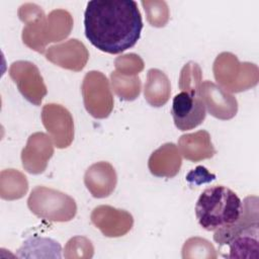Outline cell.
Segmentation results:
<instances>
[{
    "label": "cell",
    "instance_id": "obj_21",
    "mask_svg": "<svg viewBox=\"0 0 259 259\" xmlns=\"http://www.w3.org/2000/svg\"><path fill=\"white\" fill-rule=\"evenodd\" d=\"M257 234L239 235L232 238L225 246L228 247V253L224 255L227 258H253L259 256V240Z\"/></svg>",
    "mask_w": 259,
    "mask_h": 259
},
{
    "label": "cell",
    "instance_id": "obj_13",
    "mask_svg": "<svg viewBox=\"0 0 259 259\" xmlns=\"http://www.w3.org/2000/svg\"><path fill=\"white\" fill-rule=\"evenodd\" d=\"M45 56L54 65L66 70L80 72L88 62L89 52L81 40L71 38L49 47Z\"/></svg>",
    "mask_w": 259,
    "mask_h": 259
},
{
    "label": "cell",
    "instance_id": "obj_9",
    "mask_svg": "<svg viewBox=\"0 0 259 259\" xmlns=\"http://www.w3.org/2000/svg\"><path fill=\"white\" fill-rule=\"evenodd\" d=\"M259 207L258 197L255 195L244 198L241 206V212L238 220L226 227L214 231L213 240L222 248L232 238L241 234L259 233Z\"/></svg>",
    "mask_w": 259,
    "mask_h": 259
},
{
    "label": "cell",
    "instance_id": "obj_14",
    "mask_svg": "<svg viewBox=\"0 0 259 259\" xmlns=\"http://www.w3.org/2000/svg\"><path fill=\"white\" fill-rule=\"evenodd\" d=\"M199 95L207 112L218 119H231L238 112L236 97L211 81L201 83Z\"/></svg>",
    "mask_w": 259,
    "mask_h": 259
},
{
    "label": "cell",
    "instance_id": "obj_28",
    "mask_svg": "<svg viewBox=\"0 0 259 259\" xmlns=\"http://www.w3.org/2000/svg\"><path fill=\"white\" fill-rule=\"evenodd\" d=\"M203 178L205 180V182H208V181H211L215 178V176L213 174H209L206 169L204 167H201V166H198L194 171H191L188 176H187V179H190V178H193V181L195 182L197 179H200V178Z\"/></svg>",
    "mask_w": 259,
    "mask_h": 259
},
{
    "label": "cell",
    "instance_id": "obj_26",
    "mask_svg": "<svg viewBox=\"0 0 259 259\" xmlns=\"http://www.w3.org/2000/svg\"><path fill=\"white\" fill-rule=\"evenodd\" d=\"M94 247L92 242L86 237L76 236L71 238L64 248V257L67 259L92 258Z\"/></svg>",
    "mask_w": 259,
    "mask_h": 259
},
{
    "label": "cell",
    "instance_id": "obj_25",
    "mask_svg": "<svg viewBox=\"0 0 259 259\" xmlns=\"http://www.w3.org/2000/svg\"><path fill=\"white\" fill-rule=\"evenodd\" d=\"M142 5L145 9L147 20L154 27H163L167 24L170 13L165 1L143 0Z\"/></svg>",
    "mask_w": 259,
    "mask_h": 259
},
{
    "label": "cell",
    "instance_id": "obj_20",
    "mask_svg": "<svg viewBox=\"0 0 259 259\" xmlns=\"http://www.w3.org/2000/svg\"><path fill=\"white\" fill-rule=\"evenodd\" d=\"M28 190V182L23 173L15 169H5L0 173V196L5 200L23 197Z\"/></svg>",
    "mask_w": 259,
    "mask_h": 259
},
{
    "label": "cell",
    "instance_id": "obj_19",
    "mask_svg": "<svg viewBox=\"0 0 259 259\" xmlns=\"http://www.w3.org/2000/svg\"><path fill=\"white\" fill-rule=\"evenodd\" d=\"M61 245L53 239L32 237L23 242L17 251L18 258H58L62 257Z\"/></svg>",
    "mask_w": 259,
    "mask_h": 259
},
{
    "label": "cell",
    "instance_id": "obj_5",
    "mask_svg": "<svg viewBox=\"0 0 259 259\" xmlns=\"http://www.w3.org/2000/svg\"><path fill=\"white\" fill-rule=\"evenodd\" d=\"M27 206L34 215L49 222H69L77 213V204L73 197L46 186H35L31 190Z\"/></svg>",
    "mask_w": 259,
    "mask_h": 259
},
{
    "label": "cell",
    "instance_id": "obj_11",
    "mask_svg": "<svg viewBox=\"0 0 259 259\" xmlns=\"http://www.w3.org/2000/svg\"><path fill=\"white\" fill-rule=\"evenodd\" d=\"M90 220L102 235L108 238L122 237L134 226V218L128 211L105 204L96 206L91 212Z\"/></svg>",
    "mask_w": 259,
    "mask_h": 259
},
{
    "label": "cell",
    "instance_id": "obj_24",
    "mask_svg": "<svg viewBox=\"0 0 259 259\" xmlns=\"http://www.w3.org/2000/svg\"><path fill=\"white\" fill-rule=\"evenodd\" d=\"M218 257L217 251L213 245L207 240L200 237H192L185 241L182 247V258H210L214 259Z\"/></svg>",
    "mask_w": 259,
    "mask_h": 259
},
{
    "label": "cell",
    "instance_id": "obj_16",
    "mask_svg": "<svg viewBox=\"0 0 259 259\" xmlns=\"http://www.w3.org/2000/svg\"><path fill=\"white\" fill-rule=\"evenodd\" d=\"M182 159L177 146L166 143L155 150L148 161L150 172L156 177L173 178L181 168Z\"/></svg>",
    "mask_w": 259,
    "mask_h": 259
},
{
    "label": "cell",
    "instance_id": "obj_23",
    "mask_svg": "<svg viewBox=\"0 0 259 259\" xmlns=\"http://www.w3.org/2000/svg\"><path fill=\"white\" fill-rule=\"evenodd\" d=\"M202 81V71L197 63L192 61L186 63L180 71L179 89L190 94H199Z\"/></svg>",
    "mask_w": 259,
    "mask_h": 259
},
{
    "label": "cell",
    "instance_id": "obj_7",
    "mask_svg": "<svg viewBox=\"0 0 259 259\" xmlns=\"http://www.w3.org/2000/svg\"><path fill=\"white\" fill-rule=\"evenodd\" d=\"M8 73L21 95L28 102L40 105L48 89L38 68L28 61H16L10 65Z\"/></svg>",
    "mask_w": 259,
    "mask_h": 259
},
{
    "label": "cell",
    "instance_id": "obj_22",
    "mask_svg": "<svg viewBox=\"0 0 259 259\" xmlns=\"http://www.w3.org/2000/svg\"><path fill=\"white\" fill-rule=\"evenodd\" d=\"M110 81L112 90L122 100L133 101L141 93L142 83L137 75L127 76L113 71L110 74Z\"/></svg>",
    "mask_w": 259,
    "mask_h": 259
},
{
    "label": "cell",
    "instance_id": "obj_2",
    "mask_svg": "<svg viewBox=\"0 0 259 259\" xmlns=\"http://www.w3.org/2000/svg\"><path fill=\"white\" fill-rule=\"evenodd\" d=\"M17 14L25 24L21 35L23 44L39 54H46L49 44L68 37L74 24L73 17L67 10L55 9L46 15L34 3L22 4Z\"/></svg>",
    "mask_w": 259,
    "mask_h": 259
},
{
    "label": "cell",
    "instance_id": "obj_4",
    "mask_svg": "<svg viewBox=\"0 0 259 259\" xmlns=\"http://www.w3.org/2000/svg\"><path fill=\"white\" fill-rule=\"evenodd\" d=\"M219 86L231 93H239L255 87L259 81V69L250 62H240L230 52L219 54L212 65Z\"/></svg>",
    "mask_w": 259,
    "mask_h": 259
},
{
    "label": "cell",
    "instance_id": "obj_3",
    "mask_svg": "<svg viewBox=\"0 0 259 259\" xmlns=\"http://www.w3.org/2000/svg\"><path fill=\"white\" fill-rule=\"evenodd\" d=\"M241 206L242 201L233 190L215 185L202 191L195 205V215L201 228L214 232L235 223Z\"/></svg>",
    "mask_w": 259,
    "mask_h": 259
},
{
    "label": "cell",
    "instance_id": "obj_18",
    "mask_svg": "<svg viewBox=\"0 0 259 259\" xmlns=\"http://www.w3.org/2000/svg\"><path fill=\"white\" fill-rule=\"evenodd\" d=\"M171 94V84L167 75L159 69H150L144 86L146 101L153 107L165 105Z\"/></svg>",
    "mask_w": 259,
    "mask_h": 259
},
{
    "label": "cell",
    "instance_id": "obj_12",
    "mask_svg": "<svg viewBox=\"0 0 259 259\" xmlns=\"http://www.w3.org/2000/svg\"><path fill=\"white\" fill-rule=\"evenodd\" d=\"M53 155L54 143L51 137L41 132L33 133L21 151L22 167L30 174H41Z\"/></svg>",
    "mask_w": 259,
    "mask_h": 259
},
{
    "label": "cell",
    "instance_id": "obj_15",
    "mask_svg": "<svg viewBox=\"0 0 259 259\" xmlns=\"http://www.w3.org/2000/svg\"><path fill=\"white\" fill-rule=\"evenodd\" d=\"M117 175L113 166L104 161L92 164L84 174V184L95 198L109 196L115 189Z\"/></svg>",
    "mask_w": 259,
    "mask_h": 259
},
{
    "label": "cell",
    "instance_id": "obj_27",
    "mask_svg": "<svg viewBox=\"0 0 259 259\" xmlns=\"http://www.w3.org/2000/svg\"><path fill=\"white\" fill-rule=\"evenodd\" d=\"M114 66L116 72L122 75L135 76L144 70L145 64L139 55L131 53L117 57L114 61Z\"/></svg>",
    "mask_w": 259,
    "mask_h": 259
},
{
    "label": "cell",
    "instance_id": "obj_10",
    "mask_svg": "<svg viewBox=\"0 0 259 259\" xmlns=\"http://www.w3.org/2000/svg\"><path fill=\"white\" fill-rule=\"evenodd\" d=\"M171 113L175 126L184 132L198 126L205 118L206 109L199 94L182 91L174 96Z\"/></svg>",
    "mask_w": 259,
    "mask_h": 259
},
{
    "label": "cell",
    "instance_id": "obj_1",
    "mask_svg": "<svg viewBox=\"0 0 259 259\" xmlns=\"http://www.w3.org/2000/svg\"><path fill=\"white\" fill-rule=\"evenodd\" d=\"M85 35L101 52L115 55L133 48L143 29L136 1L93 0L84 13Z\"/></svg>",
    "mask_w": 259,
    "mask_h": 259
},
{
    "label": "cell",
    "instance_id": "obj_17",
    "mask_svg": "<svg viewBox=\"0 0 259 259\" xmlns=\"http://www.w3.org/2000/svg\"><path fill=\"white\" fill-rule=\"evenodd\" d=\"M177 148L186 160L192 162L210 159L217 153L210 135L204 130L182 135L178 140Z\"/></svg>",
    "mask_w": 259,
    "mask_h": 259
},
{
    "label": "cell",
    "instance_id": "obj_6",
    "mask_svg": "<svg viewBox=\"0 0 259 259\" xmlns=\"http://www.w3.org/2000/svg\"><path fill=\"white\" fill-rule=\"evenodd\" d=\"M84 106L87 112L95 118L109 116L113 109L114 100L106 76L99 71L86 73L81 85Z\"/></svg>",
    "mask_w": 259,
    "mask_h": 259
},
{
    "label": "cell",
    "instance_id": "obj_8",
    "mask_svg": "<svg viewBox=\"0 0 259 259\" xmlns=\"http://www.w3.org/2000/svg\"><path fill=\"white\" fill-rule=\"evenodd\" d=\"M41 121L58 149L68 148L74 140V120L70 111L61 104L48 103L42 106Z\"/></svg>",
    "mask_w": 259,
    "mask_h": 259
}]
</instances>
